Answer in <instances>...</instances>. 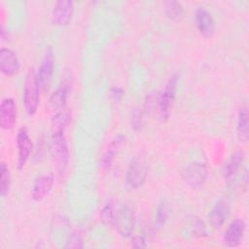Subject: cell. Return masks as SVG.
Returning a JSON list of instances; mask_svg holds the SVG:
<instances>
[{"label":"cell","instance_id":"cell-19","mask_svg":"<svg viewBox=\"0 0 249 249\" xmlns=\"http://www.w3.org/2000/svg\"><path fill=\"white\" fill-rule=\"evenodd\" d=\"M183 231L188 237L197 238L206 235V228L201 219L196 216H190L186 218L183 224Z\"/></svg>","mask_w":249,"mask_h":249},{"label":"cell","instance_id":"cell-20","mask_svg":"<svg viewBox=\"0 0 249 249\" xmlns=\"http://www.w3.org/2000/svg\"><path fill=\"white\" fill-rule=\"evenodd\" d=\"M236 130L239 140L247 142L249 138V113L247 106H241L238 110Z\"/></svg>","mask_w":249,"mask_h":249},{"label":"cell","instance_id":"cell-6","mask_svg":"<svg viewBox=\"0 0 249 249\" xmlns=\"http://www.w3.org/2000/svg\"><path fill=\"white\" fill-rule=\"evenodd\" d=\"M207 166L200 160L190 162L182 171L184 181L192 188H200L207 178Z\"/></svg>","mask_w":249,"mask_h":249},{"label":"cell","instance_id":"cell-17","mask_svg":"<svg viewBox=\"0 0 249 249\" xmlns=\"http://www.w3.org/2000/svg\"><path fill=\"white\" fill-rule=\"evenodd\" d=\"M53 185V174L45 173L40 175L34 181L31 188V196L33 200L40 201L51 192Z\"/></svg>","mask_w":249,"mask_h":249},{"label":"cell","instance_id":"cell-11","mask_svg":"<svg viewBox=\"0 0 249 249\" xmlns=\"http://www.w3.org/2000/svg\"><path fill=\"white\" fill-rule=\"evenodd\" d=\"M126 137L124 134H118L115 136L110 144L108 145L106 151L102 155L100 159V166L104 171H108L112 163L115 160V157L118 155V153L121 151V149L125 145Z\"/></svg>","mask_w":249,"mask_h":249},{"label":"cell","instance_id":"cell-21","mask_svg":"<svg viewBox=\"0 0 249 249\" xmlns=\"http://www.w3.org/2000/svg\"><path fill=\"white\" fill-rule=\"evenodd\" d=\"M70 121V112L63 109L53 116L52 131H64L66 125Z\"/></svg>","mask_w":249,"mask_h":249},{"label":"cell","instance_id":"cell-12","mask_svg":"<svg viewBox=\"0 0 249 249\" xmlns=\"http://www.w3.org/2000/svg\"><path fill=\"white\" fill-rule=\"evenodd\" d=\"M230 211H231V207L229 202L224 198L218 199L213 204L208 214V220L210 225L214 229H220L227 221L230 215Z\"/></svg>","mask_w":249,"mask_h":249},{"label":"cell","instance_id":"cell-4","mask_svg":"<svg viewBox=\"0 0 249 249\" xmlns=\"http://www.w3.org/2000/svg\"><path fill=\"white\" fill-rule=\"evenodd\" d=\"M114 227L122 237L131 236L135 227V215L127 204H122L116 210Z\"/></svg>","mask_w":249,"mask_h":249},{"label":"cell","instance_id":"cell-8","mask_svg":"<svg viewBox=\"0 0 249 249\" xmlns=\"http://www.w3.org/2000/svg\"><path fill=\"white\" fill-rule=\"evenodd\" d=\"M177 83H178V75L173 74L168 82L165 85V88L162 91V93L160 95L159 98V112L162 120H166L169 115V110H170V105L172 104L174 97H175V92L177 89Z\"/></svg>","mask_w":249,"mask_h":249},{"label":"cell","instance_id":"cell-27","mask_svg":"<svg viewBox=\"0 0 249 249\" xmlns=\"http://www.w3.org/2000/svg\"><path fill=\"white\" fill-rule=\"evenodd\" d=\"M131 245L135 248H143L146 246V239L143 235H135L131 238Z\"/></svg>","mask_w":249,"mask_h":249},{"label":"cell","instance_id":"cell-1","mask_svg":"<svg viewBox=\"0 0 249 249\" xmlns=\"http://www.w3.org/2000/svg\"><path fill=\"white\" fill-rule=\"evenodd\" d=\"M50 152L59 176L65 172L69 162V150L64 131H52Z\"/></svg>","mask_w":249,"mask_h":249},{"label":"cell","instance_id":"cell-13","mask_svg":"<svg viewBox=\"0 0 249 249\" xmlns=\"http://www.w3.org/2000/svg\"><path fill=\"white\" fill-rule=\"evenodd\" d=\"M0 70L8 77H13L18 72L19 60L13 50L9 48L0 50Z\"/></svg>","mask_w":249,"mask_h":249},{"label":"cell","instance_id":"cell-26","mask_svg":"<svg viewBox=\"0 0 249 249\" xmlns=\"http://www.w3.org/2000/svg\"><path fill=\"white\" fill-rule=\"evenodd\" d=\"M83 246V238L78 231L71 232L63 245L64 248H82Z\"/></svg>","mask_w":249,"mask_h":249},{"label":"cell","instance_id":"cell-23","mask_svg":"<svg viewBox=\"0 0 249 249\" xmlns=\"http://www.w3.org/2000/svg\"><path fill=\"white\" fill-rule=\"evenodd\" d=\"M116 216L115 205L112 201L106 202L100 210V220L106 227H114Z\"/></svg>","mask_w":249,"mask_h":249},{"label":"cell","instance_id":"cell-5","mask_svg":"<svg viewBox=\"0 0 249 249\" xmlns=\"http://www.w3.org/2000/svg\"><path fill=\"white\" fill-rule=\"evenodd\" d=\"M54 68V55L51 46L45 49L41 63L37 72V79L42 90H47L51 85Z\"/></svg>","mask_w":249,"mask_h":249},{"label":"cell","instance_id":"cell-10","mask_svg":"<svg viewBox=\"0 0 249 249\" xmlns=\"http://www.w3.org/2000/svg\"><path fill=\"white\" fill-rule=\"evenodd\" d=\"M74 12V3L70 0L56 1L52 9V20L56 25H66L70 22Z\"/></svg>","mask_w":249,"mask_h":249},{"label":"cell","instance_id":"cell-25","mask_svg":"<svg viewBox=\"0 0 249 249\" xmlns=\"http://www.w3.org/2000/svg\"><path fill=\"white\" fill-rule=\"evenodd\" d=\"M165 13L170 18H178L183 14V7L180 2L166 1L164 3Z\"/></svg>","mask_w":249,"mask_h":249},{"label":"cell","instance_id":"cell-9","mask_svg":"<svg viewBox=\"0 0 249 249\" xmlns=\"http://www.w3.org/2000/svg\"><path fill=\"white\" fill-rule=\"evenodd\" d=\"M246 224L242 219L232 220L226 229L223 235V242L227 247H237L243 240Z\"/></svg>","mask_w":249,"mask_h":249},{"label":"cell","instance_id":"cell-7","mask_svg":"<svg viewBox=\"0 0 249 249\" xmlns=\"http://www.w3.org/2000/svg\"><path fill=\"white\" fill-rule=\"evenodd\" d=\"M147 177V166L140 158H134L126 170L125 182L129 188L136 189L143 185Z\"/></svg>","mask_w":249,"mask_h":249},{"label":"cell","instance_id":"cell-16","mask_svg":"<svg viewBox=\"0 0 249 249\" xmlns=\"http://www.w3.org/2000/svg\"><path fill=\"white\" fill-rule=\"evenodd\" d=\"M17 120V105L12 97H6L0 105V126L3 129H11Z\"/></svg>","mask_w":249,"mask_h":249},{"label":"cell","instance_id":"cell-14","mask_svg":"<svg viewBox=\"0 0 249 249\" xmlns=\"http://www.w3.org/2000/svg\"><path fill=\"white\" fill-rule=\"evenodd\" d=\"M17 146H18V167L21 169L26 160H28L31 149H32V142L31 138L29 137L28 131L25 127L19 128L17 134Z\"/></svg>","mask_w":249,"mask_h":249},{"label":"cell","instance_id":"cell-2","mask_svg":"<svg viewBox=\"0 0 249 249\" xmlns=\"http://www.w3.org/2000/svg\"><path fill=\"white\" fill-rule=\"evenodd\" d=\"M40 86L37 73L34 68H30L26 74L23 89V105L26 113L32 116L36 113L39 105Z\"/></svg>","mask_w":249,"mask_h":249},{"label":"cell","instance_id":"cell-3","mask_svg":"<svg viewBox=\"0 0 249 249\" xmlns=\"http://www.w3.org/2000/svg\"><path fill=\"white\" fill-rule=\"evenodd\" d=\"M72 84L73 80L70 74L64 75L57 89L50 95L47 108L50 111V113L53 114V116L58 113L59 111L65 109L68 95L72 89Z\"/></svg>","mask_w":249,"mask_h":249},{"label":"cell","instance_id":"cell-22","mask_svg":"<svg viewBox=\"0 0 249 249\" xmlns=\"http://www.w3.org/2000/svg\"><path fill=\"white\" fill-rule=\"evenodd\" d=\"M168 214H169V208L166 201H160L157 206V209L155 212L154 228L156 230L163 227V225L168 219Z\"/></svg>","mask_w":249,"mask_h":249},{"label":"cell","instance_id":"cell-15","mask_svg":"<svg viewBox=\"0 0 249 249\" xmlns=\"http://www.w3.org/2000/svg\"><path fill=\"white\" fill-rule=\"evenodd\" d=\"M196 24L198 32L204 37H210L215 30V22L211 13L205 7H197L195 13Z\"/></svg>","mask_w":249,"mask_h":249},{"label":"cell","instance_id":"cell-24","mask_svg":"<svg viewBox=\"0 0 249 249\" xmlns=\"http://www.w3.org/2000/svg\"><path fill=\"white\" fill-rule=\"evenodd\" d=\"M11 183V174L8 166L4 161L1 163V181H0V194L1 196H5L9 191Z\"/></svg>","mask_w":249,"mask_h":249},{"label":"cell","instance_id":"cell-18","mask_svg":"<svg viewBox=\"0 0 249 249\" xmlns=\"http://www.w3.org/2000/svg\"><path fill=\"white\" fill-rule=\"evenodd\" d=\"M244 161V153L242 151L233 152L226 160L223 166V176L227 180H231L241 168Z\"/></svg>","mask_w":249,"mask_h":249}]
</instances>
